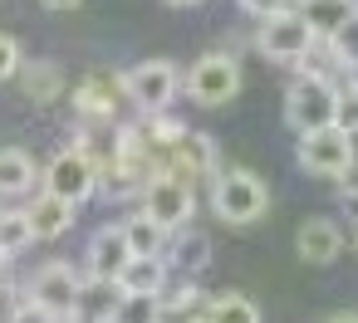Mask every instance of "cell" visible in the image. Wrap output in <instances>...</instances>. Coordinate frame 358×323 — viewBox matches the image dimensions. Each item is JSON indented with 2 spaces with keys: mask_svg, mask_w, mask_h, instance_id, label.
<instances>
[{
  "mask_svg": "<svg viewBox=\"0 0 358 323\" xmlns=\"http://www.w3.org/2000/svg\"><path fill=\"white\" fill-rule=\"evenodd\" d=\"M338 93L343 84L334 74H319V69H299L285 89V123L304 137V133H319V128H334L338 118Z\"/></svg>",
  "mask_w": 358,
  "mask_h": 323,
  "instance_id": "1",
  "label": "cell"
},
{
  "mask_svg": "<svg viewBox=\"0 0 358 323\" xmlns=\"http://www.w3.org/2000/svg\"><path fill=\"white\" fill-rule=\"evenodd\" d=\"M211 211L226 225H255L270 211V186L250 167H221L211 181Z\"/></svg>",
  "mask_w": 358,
  "mask_h": 323,
  "instance_id": "2",
  "label": "cell"
},
{
  "mask_svg": "<svg viewBox=\"0 0 358 323\" xmlns=\"http://www.w3.org/2000/svg\"><path fill=\"white\" fill-rule=\"evenodd\" d=\"M138 211H143L148 220H157L167 235H177V230H187L192 216H196V181L167 167V172H157V176L143 186Z\"/></svg>",
  "mask_w": 358,
  "mask_h": 323,
  "instance_id": "3",
  "label": "cell"
},
{
  "mask_svg": "<svg viewBox=\"0 0 358 323\" xmlns=\"http://www.w3.org/2000/svg\"><path fill=\"white\" fill-rule=\"evenodd\" d=\"M255 50L270 59V64H289V69H304L309 54L319 50V35L304 25L299 10H280L270 20L255 25Z\"/></svg>",
  "mask_w": 358,
  "mask_h": 323,
  "instance_id": "4",
  "label": "cell"
},
{
  "mask_svg": "<svg viewBox=\"0 0 358 323\" xmlns=\"http://www.w3.org/2000/svg\"><path fill=\"white\" fill-rule=\"evenodd\" d=\"M182 89L196 108H226L236 93H241V59L231 50H206L187 74H182Z\"/></svg>",
  "mask_w": 358,
  "mask_h": 323,
  "instance_id": "5",
  "label": "cell"
},
{
  "mask_svg": "<svg viewBox=\"0 0 358 323\" xmlns=\"http://www.w3.org/2000/svg\"><path fill=\"white\" fill-rule=\"evenodd\" d=\"M358 137H348L338 123L334 128H319V133H304L299 137V167L309 172V176H319V181H343V176H353L358 172V147H353Z\"/></svg>",
  "mask_w": 358,
  "mask_h": 323,
  "instance_id": "6",
  "label": "cell"
},
{
  "mask_svg": "<svg viewBox=\"0 0 358 323\" xmlns=\"http://www.w3.org/2000/svg\"><path fill=\"white\" fill-rule=\"evenodd\" d=\"M123 93H128V108H138V118H152L172 108V98L182 93V74L172 59H143L123 69Z\"/></svg>",
  "mask_w": 358,
  "mask_h": 323,
  "instance_id": "7",
  "label": "cell"
},
{
  "mask_svg": "<svg viewBox=\"0 0 358 323\" xmlns=\"http://www.w3.org/2000/svg\"><path fill=\"white\" fill-rule=\"evenodd\" d=\"M99 172H94V162L79 152V147H64V152H55V162L40 172V191H50V196H59V201H69V206H84L89 196H99Z\"/></svg>",
  "mask_w": 358,
  "mask_h": 323,
  "instance_id": "8",
  "label": "cell"
},
{
  "mask_svg": "<svg viewBox=\"0 0 358 323\" xmlns=\"http://www.w3.org/2000/svg\"><path fill=\"white\" fill-rule=\"evenodd\" d=\"M79 289H84V269H74L69 260H50V264L35 269L25 299L40 303L45 313H55L59 323H69V313H74V303H79Z\"/></svg>",
  "mask_w": 358,
  "mask_h": 323,
  "instance_id": "9",
  "label": "cell"
},
{
  "mask_svg": "<svg viewBox=\"0 0 358 323\" xmlns=\"http://www.w3.org/2000/svg\"><path fill=\"white\" fill-rule=\"evenodd\" d=\"M128 93H123V74H103L94 69L79 89H74V118L79 123H118Z\"/></svg>",
  "mask_w": 358,
  "mask_h": 323,
  "instance_id": "10",
  "label": "cell"
},
{
  "mask_svg": "<svg viewBox=\"0 0 358 323\" xmlns=\"http://www.w3.org/2000/svg\"><path fill=\"white\" fill-rule=\"evenodd\" d=\"M128 260H133V245H128V235H123V220H113V225H99V230H94L89 255H84V274L118 284V274L128 269Z\"/></svg>",
  "mask_w": 358,
  "mask_h": 323,
  "instance_id": "11",
  "label": "cell"
},
{
  "mask_svg": "<svg viewBox=\"0 0 358 323\" xmlns=\"http://www.w3.org/2000/svg\"><path fill=\"white\" fill-rule=\"evenodd\" d=\"M172 172H182V176H192V181H216V172L226 167L221 162V147H216V137L211 133H196V128H187V137L177 142V152H172V162H167ZM162 167V172H167Z\"/></svg>",
  "mask_w": 358,
  "mask_h": 323,
  "instance_id": "12",
  "label": "cell"
},
{
  "mask_svg": "<svg viewBox=\"0 0 358 323\" xmlns=\"http://www.w3.org/2000/svg\"><path fill=\"white\" fill-rule=\"evenodd\" d=\"M338 250H343V230H338L329 216H309V220L299 225V235H294V255H299L304 264H334Z\"/></svg>",
  "mask_w": 358,
  "mask_h": 323,
  "instance_id": "13",
  "label": "cell"
},
{
  "mask_svg": "<svg viewBox=\"0 0 358 323\" xmlns=\"http://www.w3.org/2000/svg\"><path fill=\"white\" fill-rule=\"evenodd\" d=\"M294 10L304 15V25L319 40H338L358 20V0H294Z\"/></svg>",
  "mask_w": 358,
  "mask_h": 323,
  "instance_id": "14",
  "label": "cell"
},
{
  "mask_svg": "<svg viewBox=\"0 0 358 323\" xmlns=\"http://www.w3.org/2000/svg\"><path fill=\"white\" fill-rule=\"evenodd\" d=\"M118 299H123V289L113 279H89L84 274V289H79V303H74L69 323H113Z\"/></svg>",
  "mask_w": 358,
  "mask_h": 323,
  "instance_id": "15",
  "label": "cell"
},
{
  "mask_svg": "<svg viewBox=\"0 0 358 323\" xmlns=\"http://www.w3.org/2000/svg\"><path fill=\"white\" fill-rule=\"evenodd\" d=\"M74 211H79V206H69V201H59V196H50V191L30 196V206H25V216H30V225H35V240H59V235H69V230H74Z\"/></svg>",
  "mask_w": 358,
  "mask_h": 323,
  "instance_id": "16",
  "label": "cell"
},
{
  "mask_svg": "<svg viewBox=\"0 0 358 323\" xmlns=\"http://www.w3.org/2000/svg\"><path fill=\"white\" fill-rule=\"evenodd\" d=\"M177 274H201L206 264H211V235L206 230H196V225H187V230H177L172 240H167V255H162Z\"/></svg>",
  "mask_w": 358,
  "mask_h": 323,
  "instance_id": "17",
  "label": "cell"
},
{
  "mask_svg": "<svg viewBox=\"0 0 358 323\" xmlns=\"http://www.w3.org/2000/svg\"><path fill=\"white\" fill-rule=\"evenodd\" d=\"M20 89H25V98H30V103L50 108V103H59V98H64L69 79H64V69H59L55 59H30V64L20 69Z\"/></svg>",
  "mask_w": 358,
  "mask_h": 323,
  "instance_id": "18",
  "label": "cell"
},
{
  "mask_svg": "<svg viewBox=\"0 0 358 323\" xmlns=\"http://www.w3.org/2000/svg\"><path fill=\"white\" fill-rule=\"evenodd\" d=\"M192 323H260V308H255V299H250V294L226 289V294H211Z\"/></svg>",
  "mask_w": 358,
  "mask_h": 323,
  "instance_id": "19",
  "label": "cell"
},
{
  "mask_svg": "<svg viewBox=\"0 0 358 323\" xmlns=\"http://www.w3.org/2000/svg\"><path fill=\"white\" fill-rule=\"evenodd\" d=\"M30 186H40L35 157L20 147H0V196H30Z\"/></svg>",
  "mask_w": 358,
  "mask_h": 323,
  "instance_id": "20",
  "label": "cell"
},
{
  "mask_svg": "<svg viewBox=\"0 0 358 323\" xmlns=\"http://www.w3.org/2000/svg\"><path fill=\"white\" fill-rule=\"evenodd\" d=\"M157 303H162V313L167 318H196L201 313V303H206V294H201V284L192 279V274H167V284H162V294H157Z\"/></svg>",
  "mask_w": 358,
  "mask_h": 323,
  "instance_id": "21",
  "label": "cell"
},
{
  "mask_svg": "<svg viewBox=\"0 0 358 323\" xmlns=\"http://www.w3.org/2000/svg\"><path fill=\"white\" fill-rule=\"evenodd\" d=\"M167 274H172V264L157 255V260H128V269L118 274V289L123 294H162V284H167Z\"/></svg>",
  "mask_w": 358,
  "mask_h": 323,
  "instance_id": "22",
  "label": "cell"
},
{
  "mask_svg": "<svg viewBox=\"0 0 358 323\" xmlns=\"http://www.w3.org/2000/svg\"><path fill=\"white\" fill-rule=\"evenodd\" d=\"M123 235H128V245H133V255L138 260H157V255H167V230L157 225V220H148L143 211H133L128 220H123Z\"/></svg>",
  "mask_w": 358,
  "mask_h": 323,
  "instance_id": "23",
  "label": "cell"
},
{
  "mask_svg": "<svg viewBox=\"0 0 358 323\" xmlns=\"http://www.w3.org/2000/svg\"><path fill=\"white\" fill-rule=\"evenodd\" d=\"M30 245H35V225H30V216H25V211H0V250L15 260V255L30 250Z\"/></svg>",
  "mask_w": 358,
  "mask_h": 323,
  "instance_id": "24",
  "label": "cell"
},
{
  "mask_svg": "<svg viewBox=\"0 0 358 323\" xmlns=\"http://www.w3.org/2000/svg\"><path fill=\"white\" fill-rule=\"evenodd\" d=\"M167 313H162V303H157V294H123L118 299V313H113V323H162Z\"/></svg>",
  "mask_w": 358,
  "mask_h": 323,
  "instance_id": "25",
  "label": "cell"
},
{
  "mask_svg": "<svg viewBox=\"0 0 358 323\" xmlns=\"http://www.w3.org/2000/svg\"><path fill=\"white\" fill-rule=\"evenodd\" d=\"M20 69H25V50H20V40H15V35H0V84L20 79Z\"/></svg>",
  "mask_w": 358,
  "mask_h": 323,
  "instance_id": "26",
  "label": "cell"
},
{
  "mask_svg": "<svg viewBox=\"0 0 358 323\" xmlns=\"http://www.w3.org/2000/svg\"><path fill=\"white\" fill-rule=\"evenodd\" d=\"M348 137H358V89L353 84H343V93H338V118H334Z\"/></svg>",
  "mask_w": 358,
  "mask_h": 323,
  "instance_id": "27",
  "label": "cell"
},
{
  "mask_svg": "<svg viewBox=\"0 0 358 323\" xmlns=\"http://www.w3.org/2000/svg\"><path fill=\"white\" fill-rule=\"evenodd\" d=\"M20 308H25V294H20L10 279H0V323H15Z\"/></svg>",
  "mask_w": 358,
  "mask_h": 323,
  "instance_id": "28",
  "label": "cell"
},
{
  "mask_svg": "<svg viewBox=\"0 0 358 323\" xmlns=\"http://www.w3.org/2000/svg\"><path fill=\"white\" fill-rule=\"evenodd\" d=\"M241 10L255 15V20H270V15H280V10H294V0H241Z\"/></svg>",
  "mask_w": 358,
  "mask_h": 323,
  "instance_id": "29",
  "label": "cell"
},
{
  "mask_svg": "<svg viewBox=\"0 0 358 323\" xmlns=\"http://www.w3.org/2000/svg\"><path fill=\"white\" fill-rule=\"evenodd\" d=\"M338 201H343V216H348V220H358V172L338 181Z\"/></svg>",
  "mask_w": 358,
  "mask_h": 323,
  "instance_id": "30",
  "label": "cell"
},
{
  "mask_svg": "<svg viewBox=\"0 0 358 323\" xmlns=\"http://www.w3.org/2000/svg\"><path fill=\"white\" fill-rule=\"evenodd\" d=\"M15 323H59V318H55V313H45L40 303H30V299H25V308H20V318H15Z\"/></svg>",
  "mask_w": 358,
  "mask_h": 323,
  "instance_id": "31",
  "label": "cell"
},
{
  "mask_svg": "<svg viewBox=\"0 0 358 323\" xmlns=\"http://www.w3.org/2000/svg\"><path fill=\"white\" fill-rule=\"evenodd\" d=\"M40 6H45V10H79L84 0H40Z\"/></svg>",
  "mask_w": 358,
  "mask_h": 323,
  "instance_id": "32",
  "label": "cell"
},
{
  "mask_svg": "<svg viewBox=\"0 0 358 323\" xmlns=\"http://www.w3.org/2000/svg\"><path fill=\"white\" fill-rule=\"evenodd\" d=\"M167 6H177V10H196V6H206V0H167Z\"/></svg>",
  "mask_w": 358,
  "mask_h": 323,
  "instance_id": "33",
  "label": "cell"
},
{
  "mask_svg": "<svg viewBox=\"0 0 358 323\" xmlns=\"http://www.w3.org/2000/svg\"><path fill=\"white\" fill-rule=\"evenodd\" d=\"M324 323H358V313H334V318H324Z\"/></svg>",
  "mask_w": 358,
  "mask_h": 323,
  "instance_id": "34",
  "label": "cell"
},
{
  "mask_svg": "<svg viewBox=\"0 0 358 323\" xmlns=\"http://www.w3.org/2000/svg\"><path fill=\"white\" fill-rule=\"evenodd\" d=\"M6 264H10V255H6V250H0V279H6Z\"/></svg>",
  "mask_w": 358,
  "mask_h": 323,
  "instance_id": "35",
  "label": "cell"
},
{
  "mask_svg": "<svg viewBox=\"0 0 358 323\" xmlns=\"http://www.w3.org/2000/svg\"><path fill=\"white\" fill-rule=\"evenodd\" d=\"M348 84H353V89H358V69H353V74H348Z\"/></svg>",
  "mask_w": 358,
  "mask_h": 323,
  "instance_id": "36",
  "label": "cell"
},
{
  "mask_svg": "<svg viewBox=\"0 0 358 323\" xmlns=\"http://www.w3.org/2000/svg\"><path fill=\"white\" fill-rule=\"evenodd\" d=\"M353 250H358V230H353Z\"/></svg>",
  "mask_w": 358,
  "mask_h": 323,
  "instance_id": "37",
  "label": "cell"
}]
</instances>
